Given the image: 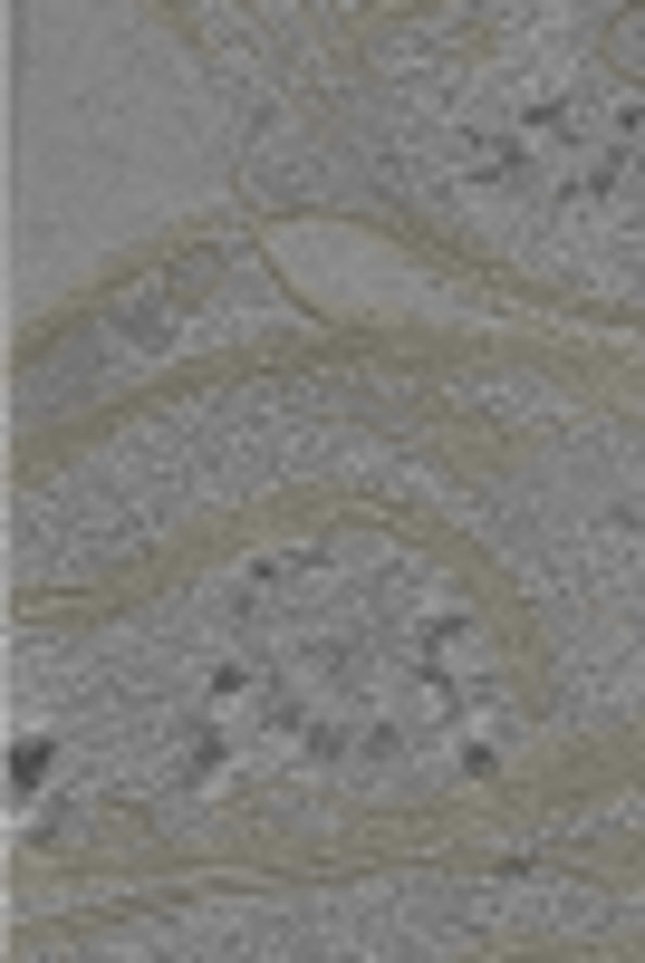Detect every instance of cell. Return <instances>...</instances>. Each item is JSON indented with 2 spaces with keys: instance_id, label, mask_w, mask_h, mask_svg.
<instances>
[{
  "instance_id": "obj_1",
  "label": "cell",
  "mask_w": 645,
  "mask_h": 963,
  "mask_svg": "<svg viewBox=\"0 0 645 963\" xmlns=\"http://www.w3.org/2000/svg\"><path fill=\"white\" fill-rule=\"evenodd\" d=\"M10 780H20V790H29V780H49V742H20V752H10Z\"/></svg>"
}]
</instances>
